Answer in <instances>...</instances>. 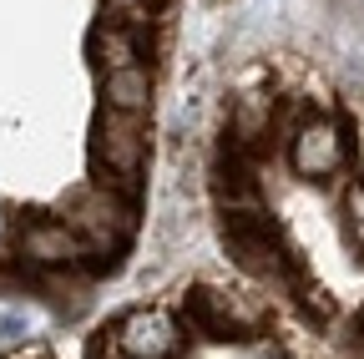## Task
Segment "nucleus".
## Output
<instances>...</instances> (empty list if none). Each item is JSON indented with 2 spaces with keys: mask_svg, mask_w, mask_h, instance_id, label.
<instances>
[{
  "mask_svg": "<svg viewBox=\"0 0 364 359\" xmlns=\"http://www.w3.org/2000/svg\"><path fill=\"white\" fill-rule=\"evenodd\" d=\"M66 228L81 238V248H86L91 258H102L97 268H112V263L122 258L132 228H136V218H132V203H127V198H117V193H107V188H91V193H81V198L71 203Z\"/></svg>",
  "mask_w": 364,
  "mask_h": 359,
  "instance_id": "1",
  "label": "nucleus"
},
{
  "mask_svg": "<svg viewBox=\"0 0 364 359\" xmlns=\"http://www.w3.org/2000/svg\"><path fill=\"white\" fill-rule=\"evenodd\" d=\"M91 152H97V167L107 172L102 188L117 193V198H132L136 172H142V162H147V127H142V117L107 112L97 122V147Z\"/></svg>",
  "mask_w": 364,
  "mask_h": 359,
  "instance_id": "2",
  "label": "nucleus"
},
{
  "mask_svg": "<svg viewBox=\"0 0 364 359\" xmlns=\"http://www.w3.org/2000/svg\"><path fill=\"white\" fill-rule=\"evenodd\" d=\"M102 344H112L122 359H172L182 349V329L167 309H136L112 334H102Z\"/></svg>",
  "mask_w": 364,
  "mask_h": 359,
  "instance_id": "3",
  "label": "nucleus"
},
{
  "mask_svg": "<svg viewBox=\"0 0 364 359\" xmlns=\"http://www.w3.org/2000/svg\"><path fill=\"white\" fill-rule=\"evenodd\" d=\"M193 314H198V324H203L208 334H223V339H253V334H263V324H268L263 299H253V294H228V289H203V294L193 299Z\"/></svg>",
  "mask_w": 364,
  "mask_h": 359,
  "instance_id": "4",
  "label": "nucleus"
},
{
  "mask_svg": "<svg viewBox=\"0 0 364 359\" xmlns=\"http://www.w3.org/2000/svg\"><path fill=\"white\" fill-rule=\"evenodd\" d=\"M16 253L31 263V268H76L86 258L81 238L66 228L61 218H31L16 228Z\"/></svg>",
  "mask_w": 364,
  "mask_h": 359,
  "instance_id": "5",
  "label": "nucleus"
},
{
  "mask_svg": "<svg viewBox=\"0 0 364 359\" xmlns=\"http://www.w3.org/2000/svg\"><path fill=\"white\" fill-rule=\"evenodd\" d=\"M339 162H344V132H339V122L318 117V122L299 127V137H294V167L304 177H329Z\"/></svg>",
  "mask_w": 364,
  "mask_h": 359,
  "instance_id": "6",
  "label": "nucleus"
},
{
  "mask_svg": "<svg viewBox=\"0 0 364 359\" xmlns=\"http://www.w3.org/2000/svg\"><path fill=\"white\" fill-rule=\"evenodd\" d=\"M107 112H127V117H142L152 107V71L147 66H122L107 71Z\"/></svg>",
  "mask_w": 364,
  "mask_h": 359,
  "instance_id": "7",
  "label": "nucleus"
},
{
  "mask_svg": "<svg viewBox=\"0 0 364 359\" xmlns=\"http://www.w3.org/2000/svg\"><path fill=\"white\" fill-rule=\"evenodd\" d=\"M91 56H97V66L107 71H122V66H142L147 46H142V36H136V26H102L97 36H91Z\"/></svg>",
  "mask_w": 364,
  "mask_h": 359,
  "instance_id": "8",
  "label": "nucleus"
},
{
  "mask_svg": "<svg viewBox=\"0 0 364 359\" xmlns=\"http://www.w3.org/2000/svg\"><path fill=\"white\" fill-rule=\"evenodd\" d=\"M16 228H21V223H16L6 208H0V253H11V248H16Z\"/></svg>",
  "mask_w": 364,
  "mask_h": 359,
  "instance_id": "9",
  "label": "nucleus"
},
{
  "mask_svg": "<svg viewBox=\"0 0 364 359\" xmlns=\"http://www.w3.org/2000/svg\"><path fill=\"white\" fill-rule=\"evenodd\" d=\"M11 359H51L46 349H21V354H11Z\"/></svg>",
  "mask_w": 364,
  "mask_h": 359,
  "instance_id": "10",
  "label": "nucleus"
}]
</instances>
